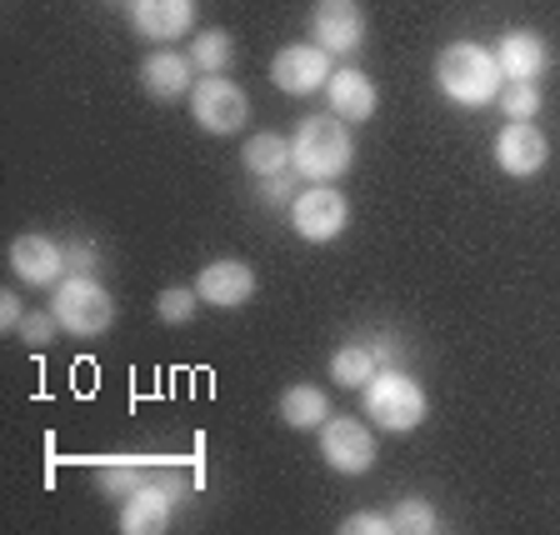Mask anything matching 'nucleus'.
<instances>
[{"label": "nucleus", "mask_w": 560, "mask_h": 535, "mask_svg": "<svg viewBox=\"0 0 560 535\" xmlns=\"http://www.w3.org/2000/svg\"><path fill=\"white\" fill-rule=\"evenodd\" d=\"M435 85H441L445 101L466 105V111H480V105H490L501 95L505 70H501V60H495V50L476 46V40H455V46H445L441 60H435Z\"/></svg>", "instance_id": "f257e3e1"}, {"label": "nucleus", "mask_w": 560, "mask_h": 535, "mask_svg": "<svg viewBox=\"0 0 560 535\" xmlns=\"http://www.w3.org/2000/svg\"><path fill=\"white\" fill-rule=\"evenodd\" d=\"M355 161V140L340 116H305L291 136V165L311 186H330Z\"/></svg>", "instance_id": "f03ea898"}, {"label": "nucleus", "mask_w": 560, "mask_h": 535, "mask_svg": "<svg viewBox=\"0 0 560 535\" xmlns=\"http://www.w3.org/2000/svg\"><path fill=\"white\" fill-rule=\"evenodd\" d=\"M50 315L60 321V330L75 340H95L116 326V295L105 291L95 276H66L50 291Z\"/></svg>", "instance_id": "7ed1b4c3"}, {"label": "nucleus", "mask_w": 560, "mask_h": 535, "mask_svg": "<svg viewBox=\"0 0 560 535\" xmlns=\"http://www.w3.org/2000/svg\"><path fill=\"white\" fill-rule=\"evenodd\" d=\"M425 410H431V400H425L420 381H410L396 365H381L375 381L365 385V416L381 431H416L420 420H425Z\"/></svg>", "instance_id": "20e7f679"}, {"label": "nucleus", "mask_w": 560, "mask_h": 535, "mask_svg": "<svg viewBox=\"0 0 560 535\" xmlns=\"http://www.w3.org/2000/svg\"><path fill=\"white\" fill-rule=\"evenodd\" d=\"M190 111H196L200 130H210V136H235V130L250 120V95L235 81H225V75H200L196 91H190Z\"/></svg>", "instance_id": "39448f33"}, {"label": "nucleus", "mask_w": 560, "mask_h": 535, "mask_svg": "<svg viewBox=\"0 0 560 535\" xmlns=\"http://www.w3.org/2000/svg\"><path fill=\"white\" fill-rule=\"evenodd\" d=\"M291 225L301 241L326 245L350 225V200L336 190V181H330V186H311L291 200Z\"/></svg>", "instance_id": "423d86ee"}, {"label": "nucleus", "mask_w": 560, "mask_h": 535, "mask_svg": "<svg viewBox=\"0 0 560 535\" xmlns=\"http://www.w3.org/2000/svg\"><path fill=\"white\" fill-rule=\"evenodd\" d=\"M320 455L340 476H365L375 466V431L355 416H330L320 426Z\"/></svg>", "instance_id": "0eeeda50"}, {"label": "nucleus", "mask_w": 560, "mask_h": 535, "mask_svg": "<svg viewBox=\"0 0 560 535\" xmlns=\"http://www.w3.org/2000/svg\"><path fill=\"white\" fill-rule=\"evenodd\" d=\"M311 35L330 56H355L365 46V5L361 0H315Z\"/></svg>", "instance_id": "6e6552de"}, {"label": "nucleus", "mask_w": 560, "mask_h": 535, "mask_svg": "<svg viewBox=\"0 0 560 535\" xmlns=\"http://www.w3.org/2000/svg\"><path fill=\"white\" fill-rule=\"evenodd\" d=\"M11 270H15V280H25V286H40V291L50 286V291H56L60 280L70 276L66 245L50 241V235H35V231L15 235L11 241Z\"/></svg>", "instance_id": "1a4fd4ad"}, {"label": "nucleus", "mask_w": 560, "mask_h": 535, "mask_svg": "<svg viewBox=\"0 0 560 535\" xmlns=\"http://www.w3.org/2000/svg\"><path fill=\"white\" fill-rule=\"evenodd\" d=\"M546 161H550V140L530 120H505L501 136H495V165L511 181H530V175L546 171Z\"/></svg>", "instance_id": "9d476101"}, {"label": "nucleus", "mask_w": 560, "mask_h": 535, "mask_svg": "<svg viewBox=\"0 0 560 535\" xmlns=\"http://www.w3.org/2000/svg\"><path fill=\"white\" fill-rule=\"evenodd\" d=\"M175 501H180V486L175 480H145L140 490H130L126 505H120V531L126 535H155L171 525Z\"/></svg>", "instance_id": "9b49d317"}, {"label": "nucleus", "mask_w": 560, "mask_h": 535, "mask_svg": "<svg viewBox=\"0 0 560 535\" xmlns=\"http://www.w3.org/2000/svg\"><path fill=\"white\" fill-rule=\"evenodd\" d=\"M330 75H336V70H330V50H320V46H285L270 60V81L285 95L326 91Z\"/></svg>", "instance_id": "f8f14e48"}, {"label": "nucleus", "mask_w": 560, "mask_h": 535, "mask_svg": "<svg viewBox=\"0 0 560 535\" xmlns=\"http://www.w3.org/2000/svg\"><path fill=\"white\" fill-rule=\"evenodd\" d=\"M196 291H200V301L215 305V311H241V305L256 295V270L245 266V260H210L196 276Z\"/></svg>", "instance_id": "ddd939ff"}, {"label": "nucleus", "mask_w": 560, "mask_h": 535, "mask_svg": "<svg viewBox=\"0 0 560 535\" xmlns=\"http://www.w3.org/2000/svg\"><path fill=\"white\" fill-rule=\"evenodd\" d=\"M326 101H330V116H340L346 126H365L375 116V105H381V91H375V81L365 70L340 66L326 81Z\"/></svg>", "instance_id": "4468645a"}, {"label": "nucleus", "mask_w": 560, "mask_h": 535, "mask_svg": "<svg viewBox=\"0 0 560 535\" xmlns=\"http://www.w3.org/2000/svg\"><path fill=\"white\" fill-rule=\"evenodd\" d=\"M140 81H145V95H155V101H180V95L196 91V60L180 56V50H151L145 66H140Z\"/></svg>", "instance_id": "2eb2a0df"}, {"label": "nucleus", "mask_w": 560, "mask_h": 535, "mask_svg": "<svg viewBox=\"0 0 560 535\" xmlns=\"http://www.w3.org/2000/svg\"><path fill=\"white\" fill-rule=\"evenodd\" d=\"M495 60H501L505 81H540L550 70V46L536 31H505L501 46H495Z\"/></svg>", "instance_id": "dca6fc26"}, {"label": "nucleus", "mask_w": 560, "mask_h": 535, "mask_svg": "<svg viewBox=\"0 0 560 535\" xmlns=\"http://www.w3.org/2000/svg\"><path fill=\"white\" fill-rule=\"evenodd\" d=\"M130 21L145 40H175L196 25V0H130Z\"/></svg>", "instance_id": "f3484780"}, {"label": "nucleus", "mask_w": 560, "mask_h": 535, "mask_svg": "<svg viewBox=\"0 0 560 535\" xmlns=\"http://www.w3.org/2000/svg\"><path fill=\"white\" fill-rule=\"evenodd\" d=\"M280 420L291 426V431H320L330 420V400L320 385H291L285 396H280Z\"/></svg>", "instance_id": "a211bd4d"}, {"label": "nucleus", "mask_w": 560, "mask_h": 535, "mask_svg": "<svg viewBox=\"0 0 560 535\" xmlns=\"http://www.w3.org/2000/svg\"><path fill=\"white\" fill-rule=\"evenodd\" d=\"M375 371H381V356H375L371 340H361V346H340L336 356H330V381L346 385V391H365V385L375 381Z\"/></svg>", "instance_id": "6ab92c4d"}, {"label": "nucleus", "mask_w": 560, "mask_h": 535, "mask_svg": "<svg viewBox=\"0 0 560 535\" xmlns=\"http://www.w3.org/2000/svg\"><path fill=\"white\" fill-rule=\"evenodd\" d=\"M241 161H245V171L260 175V181H266V175H280V171H295L291 165V140L276 136V130H260V136L245 140Z\"/></svg>", "instance_id": "aec40b11"}, {"label": "nucleus", "mask_w": 560, "mask_h": 535, "mask_svg": "<svg viewBox=\"0 0 560 535\" xmlns=\"http://www.w3.org/2000/svg\"><path fill=\"white\" fill-rule=\"evenodd\" d=\"M190 60H196L200 75H225L235 60V40L231 31H200L196 40H190Z\"/></svg>", "instance_id": "412c9836"}, {"label": "nucleus", "mask_w": 560, "mask_h": 535, "mask_svg": "<svg viewBox=\"0 0 560 535\" xmlns=\"http://www.w3.org/2000/svg\"><path fill=\"white\" fill-rule=\"evenodd\" d=\"M390 525H396V535H435L441 531V515H435L431 501L406 496V501H396V511H390Z\"/></svg>", "instance_id": "4be33fe9"}, {"label": "nucleus", "mask_w": 560, "mask_h": 535, "mask_svg": "<svg viewBox=\"0 0 560 535\" xmlns=\"http://www.w3.org/2000/svg\"><path fill=\"white\" fill-rule=\"evenodd\" d=\"M495 105L505 111V120H536L540 116V85L536 81H505Z\"/></svg>", "instance_id": "5701e85b"}, {"label": "nucleus", "mask_w": 560, "mask_h": 535, "mask_svg": "<svg viewBox=\"0 0 560 535\" xmlns=\"http://www.w3.org/2000/svg\"><path fill=\"white\" fill-rule=\"evenodd\" d=\"M145 461H105L101 466V490L105 496H116V501H126L130 490H140L145 486Z\"/></svg>", "instance_id": "b1692460"}, {"label": "nucleus", "mask_w": 560, "mask_h": 535, "mask_svg": "<svg viewBox=\"0 0 560 535\" xmlns=\"http://www.w3.org/2000/svg\"><path fill=\"white\" fill-rule=\"evenodd\" d=\"M196 305H200L196 286H171V291L155 295V315H161L165 326H186L190 315H196Z\"/></svg>", "instance_id": "393cba45"}, {"label": "nucleus", "mask_w": 560, "mask_h": 535, "mask_svg": "<svg viewBox=\"0 0 560 535\" xmlns=\"http://www.w3.org/2000/svg\"><path fill=\"white\" fill-rule=\"evenodd\" d=\"M56 330H60V321L50 311H25V321L15 326V336H21L31 350H40V346H50V340H56Z\"/></svg>", "instance_id": "a878e982"}, {"label": "nucleus", "mask_w": 560, "mask_h": 535, "mask_svg": "<svg viewBox=\"0 0 560 535\" xmlns=\"http://www.w3.org/2000/svg\"><path fill=\"white\" fill-rule=\"evenodd\" d=\"M390 531H396V525L381 511H355L350 521H340V535H390Z\"/></svg>", "instance_id": "bb28decb"}, {"label": "nucleus", "mask_w": 560, "mask_h": 535, "mask_svg": "<svg viewBox=\"0 0 560 535\" xmlns=\"http://www.w3.org/2000/svg\"><path fill=\"white\" fill-rule=\"evenodd\" d=\"M66 266H70V276H95V266H101L95 241H70L66 245Z\"/></svg>", "instance_id": "cd10ccee"}, {"label": "nucleus", "mask_w": 560, "mask_h": 535, "mask_svg": "<svg viewBox=\"0 0 560 535\" xmlns=\"http://www.w3.org/2000/svg\"><path fill=\"white\" fill-rule=\"evenodd\" d=\"M260 200H270V206H280V200H295V190H291V171L266 175V181H260Z\"/></svg>", "instance_id": "c85d7f7f"}, {"label": "nucleus", "mask_w": 560, "mask_h": 535, "mask_svg": "<svg viewBox=\"0 0 560 535\" xmlns=\"http://www.w3.org/2000/svg\"><path fill=\"white\" fill-rule=\"evenodd\" d=\"M21 321H25V311H21V301H15V291H0V326L15 330Z\"/></svg>", "instance_id": "c756f323"}]
</instances>
